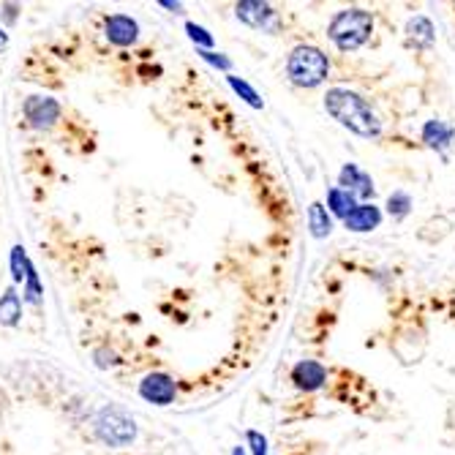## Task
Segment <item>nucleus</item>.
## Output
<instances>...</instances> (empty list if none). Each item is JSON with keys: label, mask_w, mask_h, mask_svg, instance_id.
Here are the masks:
<instances>
[{"label": "nucleus", "mask_w": 455, "mask_h": 455, "mask_svg": "<svg viewBox=\"0 0 455 455\" xmlns=\"http://www.w3.org/2000/svg\"><path fill=\"white\" fill-rule=\"evenodd\" d=\"M286 76L295 88H319L330 76V58L314 44H298L286 58Z\"/></svg>", "instance_id": "nucleus-4"}, {"label": "nucleus", "mask_w": 455, "mask_h": 455, "mask_svg": "<svg viewBox=\"0 0 455 455\" xmlns=\"http://www.w3.org/2000/svg\"><path fill=\"white\" fill-rule=\"evenodd\" d=\"M22 322V298L17 295V289L9 286L0 295V324L4 327H17Z\"/></svg>", "instance_id": "nucleus-14"}, {"label": "nucleus", "mask_w": 455, "mask_h": 455, "mask_svg": "<svg viewBox=\"0 0 455 455\" xmlns=\"http://www.w3.org/2000/svg\"><path fill=\"white\" fill-rule=\"evenodd\" d=\"M186 33H188V38L196 44V50H213L216 47V38H213V33L208 30V28H202V25H196V22H186Z\"/></svg>", "instance_id": "nucleus-20"}, {"label": "nucleus", "mask_w": 455, "mask_h": 455, "mask_svg": "<svg viewBox=\"0 0 455 455\" xmlns=\"http://www.w3.org/2000/svg\"><path fill=\"white\" fill-rule=\"evenodd\" d=\"M22 303L33 306V308H41V303H44V283H41V278H38L33 262H30L28 275H25V281H22Z\"/></svg>", "instance_id": "nucleus-17"}, {"label": "nucleus", "mask_w": 455, "mask_h": 455, "mask_svg": "<svg viewBox=\"0 0 455 455\" xmlns=\"http://www.w3.org/2000/svg\"><path fill=\"white\" fill-rule=\"evenodd\" d=\"M245 439H248V447H251V452L254 455H267V439H265V434H259V431H248L245 434Z\"/></svg>", "instance_id": "nucleus-24"}, {"label": "nucleus", "mask_w": 455, "mask_h": 455, "mask_svg": "<svg viewBox=\"0 0 455 455\" xmlns=\"http://www.w3.org/2000/svg\"><path fill=\"white\" fill-rule=\"evenodd\" d=\"M232 455H245V450H243V447H235V450H232Z\"/></svg>", "instance_id": "nucleus-28"}, {"label": "nucleus", "mask_w": 455, "mask_h": 455, "mask_svg": "<svg viewBox=\"0 0 455 455\" xmlns=\"http://www.w3.org/2000/svg\"><path fill=\"white\" fill-rule=\"evenodd\" d=\"M227 82H229V88H232L248 107H254V109H262V107H265V101H262V96L257 93V88L248 85L245 79H240V76H227Z\"/></svg>", "instance_id": "nucleus-18"}, {"label": "nucleus", "mask_w": 455, "mask_h": 455, "mask_svg": "<svg viewBox=\"0 0 455 455\" xmlns=\"http://www.w3.org/2000/svg\"><path fill=\"white\" fill-rule=\"evenodd\" d=\"M324 109L330 117L339 120L344 129H349L352 134L363 140H379L385 132L374 107L349 88H330L324 93Z\"/></svg>", "instance_id": "nucleus-1"}, {"label": "nucleus", "mask_w": 455, "mask_h": 455, "mask_svg": "<svg viewBox=\"0 0 455 455\" xmlns=\"http://www.w3.org/2000/svg\"><path fill=\"white\" fill-rule=\"evenodd\" d=\"M409 211H411V196L406 194V191H393L390 196H387V213L393 216V219H406L409 216Z\"/></svg>", "instance_id": "nucleus-21"}, {"label": "nucleus", "mask_w": 455, "mask_h": 455, "mask_svg": "<svg viewBox=\"0 0 455 455\" xmlns=\"http://www.w3.org/2000/svg\"><path fill=\"white\" fill-rule=\"evenodd\" d=\"M199 52V58L204 60V63H211V66H216L219 71H232V58H227L224 52H216V50H196Z\"/></svg>", "instance_id": "nucleus-22"}, {"label": "nucleus", "mask_w": 455, "mask_h": 455, "mask_svg": "<svg viewBox=\"0 0 455 455\" xmlns=\"http://www.w3.org/2000/svg\"><path fill=\"white\" fill-rule=\"evenodd\" d=\"M17 12H20L17 4H4V20H6V25H14L17 22Z\"/></svg>", "instance_id": "nucleus-25"}, {"label": "nucleus", "mask_w": 455, "mask_h": 455, "mask_svg": "<svg viewBox=\"0 0 455 455\" xmlns=\"http://www.w3.org/2000/svg\"><path fill=\"white\" fill-rule=\"evenodd\" d=\"M379 224H382V211L374 202H357L355 211L344 219V227L349 232H357V235L374 232V229H379Z\"/></svg>", "instance_id": "nucleus-11"}, {"label": "nucleus", "mask_w": 455, "mask_h": 455, "mask_svg": "<svg viewBox=\"0 0 455 455\" xmlns=\"http://www.w3.org/2000/svg\"><path fill=\"white\" fill-rule=\"evenodd\" d=\"M420 137H423V142L431 150L444 153L455 142V129L450 126V123H444V120H428L426 126H423V132H420Z\"/></svg>", "instance_id": "nucleus-12"}, {"label": "nucleus", "mask_w": 455, "mask_h": 455, "mask_svg": "<svg viewBox=\"0 0 455 455\" xmlns=\"http://www.w3.org/2000/svg\"><path fill=\"white\" fill-rule=\"evenodd\" d=\"M158 6L172 14H183V4H178V0H158Z\"/></svg>", "instance_id": "nucleus-26"}, {"label": "nucleus", "mask_w": 455, "mask_h": 455, "mask_svg": "<svg viewBox=\"0 0 455 455\" xmlns=\"http://www.w3.org/2000/svg\"><path fill=\"white\" fill-rule=\"evenodd\" d=\"M339 186L347 188L349 194H355L357 199H374V180H371V175L365 170H360L357 164H344L341 167V175H339Z\"/></svg>", "instance_id": "nucleus-10"}, {"label": "nucleus", "mask_w": 455, "mask_h": 455, "mask_svg": "<svg viewBox=\"0 0 455 455\" xmlns=\"http://www.w3.org/2000/svg\"><path fill=\"white\" fill-rule=\"evenodd\" d=\"M93 360H96V365L99 368H117L120 365V357H117V352H112L109 347H99L96 352H93Z\"/></svg>", "instance_id": "nucleus-23"}, {"label": "nucleus", "mask_w": 455, "mask_h": 455, "mask_svg": "<svg viewBox=\"0 0 455 455\" xmlns=\"http://www.w3.org/2000/svg\"><path fill=\"white\" fill-rule=\"evenodd\" d=\"M9 267H12V278H14V283H22V281H25V275H28V267H30V257H28V251H25V245H22V243H17V245L12 248Z\"/></svg>", "instance_id": "nucleus-19"}, {"label": "nucleus", "mask_w": 455, "mask_h": 455, "mask_svg": "<svg viewBox=\"0 0 455 455\" xmlns=\"http://www.w3.org/2000/svg\"><path fill=\"white\" fill-rule=\"evenodd\" d=\"M60 104L52 96H28L22 101V115L28 120V126L36 132H50L55 123L60 120Z\"/></svg>", "instance_id": "nucleus-6"}, {"label": "nucleus", "mask_w": 455, "mask_h": 455, "mask_svg": "<svg viewBox=\"0 0 455 455\" xmlns=\"http://www.w3.org/2000/svg\"><path fill=\"white\" fill-rule=\"evenodd\" d=\"M308 229L316 240L327 237L330 232H333V219H330L327 208L322 202H311V208H308Z\"/></svg>", "instance_id": "nucleus-16"}, {"label": "nucleus", "mask_w": 455, "mask_h": 455, "mask_svg": "<svg viewBox=\"0 0 455 455\" xmlns=\"http://www.w3.org/2000/svg\"><path fill=\"white\" fill-rule=\"evenodd\" d=\"M9 47V33L4 30V28H0V52H4Z\"/></svg>", "instance_id": "nucleus-27"}, {"label": "nucleus", "mask_w": 455, "mask_h": 455, "mask_svg": "<svg viewBox=\"0 0 455 455\" xmlns=\"http://www.w3.org/2000/svg\"><path fill=\"white\" fill-rule=\"evenodd\" d=\"M292 382L303 393H316L327 382V368L319 360H300L292 368Z\"/></svg>", "instance_id": "nucleus-9"}, {"label": "nucleus", "mask_w": 455, "mask_h": 455, "mask_svg": "<svg viewBox=\"0 0 455 455\" xmlns=\"http://www.w3.org/2000/svg\"><path fill=\"white\" fill-rule=\"evenodd\" d=\"M104 36L115 47H134L140 38V22L129 14H109L104 20Z\"/></svg>", "instance_id": "nucleus-8"}, {"label": "nucleus", "mask_w": 455, "mask_h": 455, "mask_svg": "<svg viewBox=\"0 0 455 455\" xmlns=\"http://www.w3.org/2000/svg\"><path fill=\"white\" fill-rule=\"evenodd\" d=\"M374 33V14L365 9H344L339 14H333L327 25V38L341 52H355L360 50L365 41Z\"/></svg>", "instance_id": "nucleus-3"}, {"label": "nucleus", "mask_w": 455, "mask_h": 455, "mask_svg": "<svg viewBox=\"0 0 455 455\" xmlns=\"http://www.w3.org/2000/svg\"><path fill=\"white\" fill-rule=\"evenodd\" d=\"M93 434L104 447L123 450L137 442V420L129 409H123L117 403H107L96 411Z\"/></svg>", "instance_id": "nucleus-2"}, {"label": "nucleus", "mask_w": 455, "mask_h": 455, "mask_svg": "<svg viewBox=\"0 0 455 455\" xmlns=\"http://www.w3.org/2000/svg\"><path fill=\"white\" fill-rule=\"evenodd\" d=\"M235 14L243 25L262 30V33H278L281 30V17L270 4H262V0H240L235 4Z\"/></svg>", "instance_id": "nucleus-5"}, {"label": "nucleus", "mask_w": 455, "mask_h": 455, "mask_svg": "<svg viewBox=\"0 0 455 455\" xmlns=\"http://www.w3.org/2000/svg\"><path fill=\"white\" fill-rule=\"evenodd\" d=\"M140 398L153 406H170L178 398V382L167 371H150L140 382Z\"/></svg>", "instance_id": "nucleus-7"}, {"label": "nucleus", "mask_w": 455, "mask_h": 455, "mask_svg": "<svg viewBox=\"0 0 455 455\" xmlns=\"http://www.w3.org/2000/svg\"><path fill=\"white\" fill-rule=\"evenodd\" d=\"M406 38H409V44L428 50V47H434V41H436V28H434V22L428 17L418 14V17H411L406 22Z\"/></svg>", "instance_id": "nucleus-13"}, {"label": "nucleus", "mask_w": 455, "mask_h": 455, "mask_svg": "<svg viewBox=\"0 0 455 455\" xmlns=\"http://www.w3.org/2000/svg\"><path fill=\"white\" fill-rule=\"evenodd\" d=\"M355 204H357V196L349 194V191L341 188V186H333V188L327 191V213L339 216L341 221L355 211Z\"/></svg>", "instance_id": "nucleus-15"}]
</instances>
